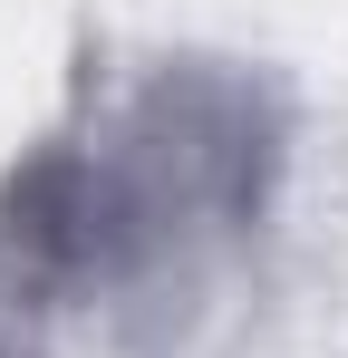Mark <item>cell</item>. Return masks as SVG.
<instances>
[{
    "instance_id": "cell-1",
    "label": "cell",
    "mask_w": 348,
    "mask_h": 358,
    "mask_svg": "<svg viewBox=\"0 0 348 358\" xmlns=\"http://www.w3.org/2000/svg\"><path fill=\"white\" fill-rule=\"evenodd\" d=\"M107 145L126 213L165 262L194 233H252L290 165V97L242 59H165L116 107Z\"/></svg>"
},
{
    "instance_id": "cell-2",
    "label": "cell",
    "mask_w": 348,
    "mask_h": 358,
    "mask_svg": "<svg viewBox=\"0 0 348 358\" xmlns=\"http://www.w3.org/2000/svg\"><path fill=\"white\" fill-rule=\"evenodd\" d=\"M0 262L29 291H126L155 271L97 136L68 126V136H39L0 165Z\"/></svg>"
},
{
    "instance_id": "cell-3",
    "label": "cell",
    "mask_w": 348,
    "mask_h": 358,
    "mask_svg": "<svg viewBox=\"0 0 348 358\" xmlns=\"http://www.w3.org/2000/svg\"><path fill=\"white\" fill-rule=\"evenodd\" d=\"M0 358H29V349H20V339H0Z\"/></svg>"
}]
</instances>
